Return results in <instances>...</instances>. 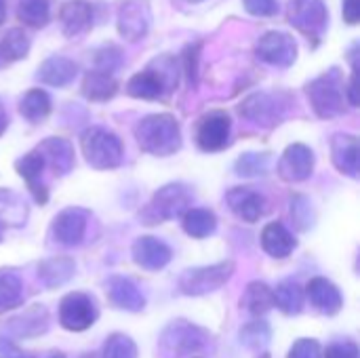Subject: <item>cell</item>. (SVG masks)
I'll return each instance as SVG.
<instances>
[{
  "instance_id": "4dcf8cb0",
  "label": "cell",
  "mask_w": 360,
  "mask_h": 358,
  "mask_svg": "<svg viewBox=\"0 0 360 358\" xmlns=\"http://www.w3.org/2000/svg\"><path fill=\"white\" fill-rule=\"evenodd\" d=\"M127 93L135 99H148V101H154V99H160L165 95V89L162 84L158 82V78L152 74V72H139L135 74L129 84H127Z\"/></svg>"
},
{
  "instance_id": "7c38bea8",
  "label": "cell",
  "mask_w": 360,
  "mask_h": 358,
  "mask_svg": "<svg viewBox=\"0 0 360 358\" xmlns=\"http://www.w3.org/2000/svg\"><path fill=\"white\" fill-rule=\"evenodd\" d=\"M86 222H89V213L84 209H63L51 226V234L53 238L63 245V247H76L82 243L84 234H86Z\"/></svg>"
},
{
  "instance_id": "d590c367",
  "label": "cell",
  "mask_w": 360,
  "mask_h": 358,
  "mask_svg": "<svg viewBox=\"0 0 360 358\" xmlns=\"http://www.w3.org/2000/svg\"><path fill=\"white\" fill-rule=\"evenodd\" d=\"M30 51V36L23 32V27H13L4 34L0 42V55L6 61H17L23 59Z\"/></svg>"
},
{
  "instance_id": "d6986e66",
  "label": "cell",
  "mask_w": 360,
  "mask_h": 358,
  "mask_svg": "<svg viewBox=\"0 0 360 358\" xmlns=\"http://www.w3.org/2000/svg\"><path fill=\"white\" fill-rule=\"evenodd\" d=\"M15 169H17L19 177L25 179V184H27L34 200L40 203V205H44L49 200V188H46V184L42 179V173H44V160H42V156L34 150V152L21 156L15 162Z\"/></svg>"
},
{
  "instance_id": "c3c4849f",
  "label": "cell",
  "mask_w": 360,
  "mask_h": 358,
  "mask_svg": "<svg viewBox=\"0 0 360 358\" xmlns=\"http://www.w3.org/2000/svg\"><path fill=\"white\" fill-rule=\"evenodd\" d=\"M348 101L350 106H359L360 97H359V72H356V65H354V72H352V78H350V87H348Z\"/></svg>"
},
{
  "instance_id": "74e56055",
  "label": "cell",
  "mask_w": 360,
  "mask_h": 358,
  "mask_svg": "<svg viewBox=\"0 0 360 358\" xmlns=\"http://www.w3.org/2000/svg\"><path fill=\"white\" fill-rule=\"evenodd\" d=\"M266 171H268V156L266 154L249 152L236 160V173L243 177H259V175H266Z\"/></svg>"
},
{
  "instance_id": "60d3db41",
  "label": "cell",
  "mask_w": 360,
  "mask_h": 358,
  "mask_svg": "<svg viewBox=\"0 0 360 358\" xmlns=\"http://www.w3.org/2000/svg\"><path fill=\"white\" fill-rule=\"evenodd\" d=\"M289 358H323V348L316 340L302 338L293 344Z\"/></svg>"
},
{
  "instance_id": "f907efd6",
  "label": "cell",
  "mask_w": 360,
  "mask_h": 358,
  "mask_svg": "<svg viewBox=\"0 0 360 358\" xmlns=\"http://www.w3.org/2000/svg\"><path fill=\"white\" fill-rule=\"evenodd\" d=\"M6 124H8V122H6V118H4V114H0V135L4 133V129H6Z\"/></svg>"
},
{
  "instance_id": "ffe728a7",
  "label": "cell",
  "mask_w": 360,
  "mask_h": 358,
  "mask_svg": "<svg viewBox=\"0 0 360 358\" xmlns=\"http://www.w3.org/2000/svg\"><path fill=\"white\" fill-rule=\"evenodd\" d=\"M108 300L114 308L127 312H141L146 306V298L141 295L139 287L124 276H112L108 281Z\"/></svg>"
},
{
  "instance_id": "1f68e13d",
  "label": "cell",
  "mask_w": 360,
  "mask_h": 358,
  "mask_svg": "<svg viewBox=\"0 0 360 358\" xmlns=\"http://www.w3.org/2000/svg\"><path fill=\"white\" fill-rule=\"evenodd\" d=\"M17 17L27 27H44L51 19L49 0H19Z\"/></svg>"
},
{
  "instance_id": "11a10c76",
  "label": "cell",
  "mask_w": 360,
  "mask_h": 358,
  "mask_svg": "<svg viewBox=\"0 0 360 358\" xmlns=\"http://www.w3.org/2000/svg\"><path fill=\"white\" fill-rule=\"evenodd\" d=\"M188 2H202V0H188Z\"/></svg>"
},
{
  "instance_id": "2e32d148",
  "label": "cell",
  "mask_w": 360,
  "mask_h": 358,
  "mask_svg": "<svg viewBox=\"0 0 360 358\" xmlns=\"http://www.w3.org/2000/svg\"><path fill=\"white\" fill-rule=\"evenodd\" d=\"M331 158L340 173L356 179L360 175V143L356 135L340 133L331 141Z\"/></svg>"
},
{
  "instance_id": "7402d4cb",
  "label": "cell",
  "mask_w": 360,
  "mask_h": 358,
  "mask_svg": "<svg viewBox=\"0 0 360 358\" xmlns=\"http://www.w3.org/2000/svg\"><path fill=\"white\" fill-rule=\"evenodd\" d=\"M59 19H61L63 34L68 38H76V36L84 34L91 27V23H93V8L84 0H72V2H65L61 6Z\"/></svg>"
},
{
  "instance_id": "7dc6e473",
  "label": "cell",
  "mask_w": 360,
  "mask_h": 358,
  "mask_svg": "<svg viewBox=\"0 0 360 358\" xmlns=\"http://www.w3.org/2000/svg\"><path fill=\"white\" fill-rule=\"evenodd\" d=\"M344 19L354 25L360 19V0H344Z\"/></svg>"
},
{
  "instance_id": "44dd1931",
  "label": "cell",
  "mask_w": 360,
  "mask_h": 358,
  "mask_svg": "<svg viewBox=\"0 0 360 358\" xmlns=\"http://www.w3.org/2000/svg\"><path fill=\"white\" fill-rule=\"evenodd\" d=\"M306 293H308L312 306H314L319 312L327 314V317L338 314V312L342 310V306H344V298H342L340 289H338L331 281H327V279H323V276L312 279V281L308 283V287H306Z\"/></svg>"
},
{
  "instance_id": "f6af8a7d",
  "label": "cell",
  "mask_w": 360,
  "mask_h": 358,
  "mask_svg": "<svg viewBox=\"0 0 360 358\" xmlns=\"http://www.w3.org/2000/svg\"><path fill=\"white\" fill-rule=\"evenodd\" d=\"M323 358H360L359 346L354 342H338L327 348Z\"/></svg>"
},
{
  "instance_id": "3957f363",
  "label": "cell",
  "mask_w": 360,
  "mask_h": 358,
  "mask_svg": "<svg viewBox=\"0 0 360 358\" xmlns=\"http://www.w3.org/2000/svg\"><path fill=\"white\" fill-rule=\"evenodd\" d=\"M188 209H192L190 188L184 184H167L152 196L141 217L146 219V224H160L175 217H184Z\"/></svg>"
},
{
  "instance_id": "e0dca14e",
  "label": "cell",
  "mask_w": 360,
  "mask_h": 358,
  "mask_svg": "<svg viewBox=\"0 0 360 358\" xmlns=\"http://www.w3.org/2000/svg\"><path fill=\"white\" fill-rule=\"evenodd\" d=\"M150 30V13L141 2H124L118 13V32L124 40L137 42Z\"/></svg>"
},
{
  "instance_id": "9c48e42d",
  "label": "cell",
  "mask_w": 360,
  "mask_h": 358,
  "mask_svg": "<svg viewBox=\"0 0 360 358\" xmlns=\"http://www.w3.org/2000/svg\"><path fill=\"white\" fill-rule=\"evenodd\" d=\"M232 120L226 112L215 110L202 116L196 129V143L202 152H219L230 143Z\"/></svg>"
},
{
  "instance_id": "f1b7e54d",
  "label": "cell",
  "mask_w": 360,
  "mask_h": 358,
  "mask_svg": "<svg viewBox=\"0 0 360 358\" xmlns=\"http://www.w3.org/2000/svg\"><path fill=\"white\" fill-rule=\"evenodd\" d=\"M184 230L192 238H207L217 230V217L209 209H188L181 217Z\"/></svg>"
},
{
  "instance_id": "ac0fdd59",
  "label": "cell",
  "mask_w": 360,
  "mask_h": 358,
  "mask_svg": "<svg viewBox=\"0 0 360 358\" xmlns=\"http://www.w3.org/2000/svg\"><path fill=\"white\" fill-rule=\"evenodd\" d=\"M36 152L42 156L44 167H51L55 175H68L74 169V148L63 137H49L44 139Z\"/></svg>"
},
{
  "instance_id": "f546056e",
  "label": "cell",
  "mask_w": 360,
  "mask_h": 358,
  "mask_svg": "<svg viewBox=\"0 0 360 358\" xmlns=\"http://www.w3.org/2000/svg\"><path fill=\"white\" fill-rule=\"evenodd\" d=\"M19 112L30 122H42L51 114V97L42 89H32L21 97Z\"/></svg>"
},
{
  "instance_id": "d4e9b609",
  "label": "cell",
  "mask_w": 360,
  "mask_h": 358,
  "mask_svg": "<svg viewBox=\"0 0 360 358\" xmlns=\"http://www.w3.org/2000/svg\"><path fill=\"white\" fill-rule=\"evenodd\" d=\"M74 270H76L74 260H70V257H51V260H44L38 266V279L46 289H55V287L65 285L74 276Z\"/></svg>"
},
{
  "instance_id": "836d02e7",
  "label": "cell",
  "mask_w": 360,
  "mask_h": 358,
  "mask_svg": "<svg viewBox=\"0 0 360 358\" xmlns=\"http://www.w3.org/2000/svg\"><path fill=\"white\" fill-rule=\"evenodd\" d=\"M23 304V285L17 274L0 270V312L13 310Z\"/></svg>"
},
{
  "instance_id": "ab89813d",
  "label": "cell",
  "mask_w": 360,
  "mask_h": 358,
  "mask_svg": "<svg viewBox=\"0 0 360 358\" xmlns=\"http://www.w3.org/2000/svg\"><path fill=\"white\" fill-rule=\"evenodd\" d=\"M291 215H293L295 226L300 230H308L314 224L312 207H310V203L304 196H293V200H291Z\"/></svg>"
},
{
  "instance_id": "681fc988",
  "label": "cell",
  "mask_w": 360,
  "mask_h": 358,
  "mask_svg": "<svg viewBox=\"0 0 360 358\" xmlns=\"http://www.w3.org/2000/svg\"><path fill=\"white\" fill-rule=\"evenodd\" d=\"M6 19V0H0V25L4 23Z\"/></svg>"
},
{
  "instance_id": "8d00e7d4",
  "label": "cell",
  "mask_w": 360,
  "mask_h": 358,
  "mask_svg": "<svg viewBox=\"0 0 360 358\" xmlns=\"http://www.w3.org/2000/svg\"><path fill=\"white\" fill-rule=\"evenodd\" d=\"M101 358H137V346L129 335L114 333L108 338Z\"/></svg>"
},
{
  "instance_id": "816d5d0a",
  "label": "cell",
  "mask_w": 360,
  "mask_h": 358,
  "mask_svg": "<svg viewBox=\"0 0 360 358\" xmlns=\"http://www.w3.org/2000/svg\"><path fill=\"white\" fill-rule=\"evenodd\" d=\"M49 358H65V357H63L61 352H51V354H49Z\"/></svg>"
},
{
  "instance_id": "db71d44e",
  "label": "cell",
  "mask_w": 360,
  "mask_h": 358,
  "mask_svg": "<svg viewBox=\"0 0 360 358\" xmlns=\"http://www.w3.org/2000/svg\"><path fill=\"white\" fill-rule=\"evenodd\" d=\"M2 230H4V228H2V226H0V241H2Z\"/></svg>"
},
{
  "instance_id": "e575fe53",
  "label": "cell",
  "mask_w": 360,
  "mask_h": 358,
  "mask_svg": "<svg viewBox=\"0 0 360 358\" xmlns=\"http://www.w3.org/2000/svg\"><path fill=\"white\" fill-rule=\"evenodd\" d=\"M27 209L21 198L8 190H0V226H21L25 222Z\"/></svg>"
},
{
  "instance_id": "5b68a950",
  "label": "cell",
  "mask_w": 360,
  "mask_h": 358,
  "mask_svg": "<svg viewBox=\"0 0 360 358\" xmlns=\"http://www.w3.org/2000/svg\"><path fill=\"white\" fill-rule=\"evenodd\" d=\"M335 76L338 72L325 74L312 80L306 89L312 110L316 112L319 118H335L344 112V93Z\"/></svg>"
},
{
  "instance_id": "ba28073f",
  "label": "cell",
  "mask_w": 360,
  "mask_h": 358,
  "mask_svg": "<svg viewBox=\"0 0 360 358\" xmlns=\"http://www.w3.org/2000/svg\"><path fill=\"white\" fill-rule=\"evenodd\" d=\"M255 55L268 65L289 68L297 59V42L285 32H268L259 38Z\"/></svg>"
},
{
  "instance_id": "4fadbf2b",
  "label": "cell",
  "mask_w": 360,
  "mask_h": 358,
  "mask_svg": "<svg viewBox=\"0 0 360 358\" xmlns=\"http://www.w3.org/2000/svg\"><path fill=\"white\" fill-rule=\"evenodd\" d=\"M240 114L255 124L274 127L283 118V103L278 101V97H274L270 93H255L243 101Z\"/></svg>"
},
{
  "instance_id": "d6a6232c",
  "label": "cell",
  "mask_w": 360,
  "mask_h": 358,
  "mask_svg": "<svg viewBox=\"0 0 360 358\" xmlns=\"http://www.w3.org/2000/svg\"><path fill=\"white\" fill-rule=\"evenodd\" d=\"M148 72H152L158 82L162 84L165 89V95L175 91L177 89V82H179V63L175 57L171 55H160L156 57L150 65H148Z\"/></svg>"
},
{
  "instance_id": "4316f807",
  "label": "cell",
  "mask_w": 360,
  "mask_h": 358,
  "mask_svg": "<svg viewBox=\"0 0 360 358\" xmlns=\"http://www.w3.org/2000/svg\"><path fill=\"white\" fill-rule=\"evenodd\" d=\"M272 293H274V306L283 314L293 317V314L302 312V308H304V289L293 279H287V281L278 283V287L272 289Z\"/></svg>"
},
{
  "instance_id": "cb8c5ba5",
  "label": "cell",
  "mask_w": 360,
  "mask_h": 358,
  "mask_svg": "<svg viewBox=\"0 0 360 358\" xmlns=\"http://www.w3.org/2000/svg\"><path fill=\"white\" fill-rule=\"evenodd\" d=\"M76 74L78 68L68 57H49L38 70V78L51 87H65L76 78Z\"/></svg>"
},
{
  "instance_id": "7a4b0ae2",
  "label": "cell",
  "mask_w": 360,
  "mask_h": 358,
  "mask_svg": "<svg viewBox=\"0 0 360 358\" xmlns=\"http://www.w3.org/2000/svg\"><path fill=\"white\" fill-rule=\"evenodd\" d=\"M80 150L84 160L97 171H110L122 162V141L108 129L91 127L80 135Z\"/></svg>"
},
{
  "instance_id": "603a6c76",
  "label": "cell",
  "mask_w": 360,
  "mask_h": 358,
  "mask_svg": "<svg viewBox=\"0 0 360 358\" xmlns=\"http://www.w3.org/2000/svg\"><path fill=\"white\" fill-rule=\"evenodd\" d=\"M262 247L268 255H272L276 260H285L295 251L297 241L281 222H272L262 232Z\"/></svg>"
},
{
  "instance_id": "8992f818",
  "label": "cell",
  "mask_w": 360,
  "mask_h": 358,
  "mask_svg": "<svg viewBox=\"0 0 360 358\" xmlns=\"http://www.w3.org/2000/svg\"><path fill=\"white\" fill-rule=\"evenodd\" d=\"M287 17L295 30L314 40L321 38L329 21L327 4L323 0H291Z\"/></svg>"
},
{
  "instance_id": "ee69618b",
  "label": "cell",
  "mask_w": 360,
  "mask_h": 358,
  "mask_svg": "<svg viewBox=\"0 0 360 358\" xmlns=\"http://www.w3.org/2000/svg\"><path fill=\"white\" fill-rule=\"evenodd\" d=\"M245 8L257 17H272L278 13V0H243Z\"/></svg>"
},
{
  "instance_id": "83f0119b",
  "label": "cell",
  "mask_w": 360,
  "mask_h": 358,
  "mask_svg": "<svg viewBox=\"0 0 360 358\" xmlns=\"http://www.w3.org/2000/svg\"><path fill=\"white\" fill-rule=\"evenodd\" d=\"M240 304L245 306V310L251 317H257L259 319V317L268 314L274 308V293H272V289L266 283L255 281V283H249V287H247Z\"/></svg>"
},
{
  "instance_id": "f35d334b",
  "label": "cell",
  "mask_w": 360,
  "mask_h": 358,
  "mask_svg": "<svg viewBox=\"0 0 360 358\" xmlns=\"http://www.w3.org/2000/svg\"><path fill=\"white\" fill-rule=\"evenodd\" d=\"M270 340V327L264 323V321H255V323H249L243 331H240V342L247 346V348H264Z\"/></svg>"
},
{
  "instance_id": "9a60e30c",
  "label": "cell",
  "mask_w": 360,
  "mask_h": 358,
  "mask_svg": "<svg viewBox=\"0 0 360 358\" xmlns=\"http://www.w3.org/2000/svg\"><path fill=\"white\" fill-rule=\"evenodd\" d=\"M226 203L230 211L247 224L259 222L266 213V198L251 188H232L226 194Z\"/></svg>"
},
{
  "instance_id": "b9f144b4",
  "label": "cell",
  "mask_w": 360,
  "mask_h": 358,
  "mask_svg": "<svg viewBox=\"0 0 360 358\" xmlns=\"http://www.w3.org/2000/svg\"><path fill=\"white\" fill-rule=\"evenodd\" d=\"M97 61V70L99 72H108L112 74L118 65H120V51L114 49V46H108V49H101L95 57Z\"/></svg>"
},
{
  "instance_id": "6da1fadb",
  "label": "cell",
  "mask_w": 360,
  "mask_h": 358,
  "mask_svg": "<svg viewBox=\"0 0 360 358\" xmlns=\"http://www.w3.org/2000/svg\"><path fill=\"white\" fill-rule=\"evenodd\" d=\"M137 143L152 156H171L181 148V129L171 114H152L139 120L135 127Z\"/></svg>"
},
{
  "instance_id": "7bdbcfd3",
  "label": "cell",
  "mask_w": 360,
  "mask_h": 358,
  "mask_svg": "<svg viewBox=\"0 0 360 358\" xmlns=\"http://www.w3.org/2000/svg\"><path fill=\"white\" fill-rule=\"evenodd\" d=\"M198 53H200V44H190L184 51V68L190 84H196L198 80Z\"/></svg>"
},
{
  "instance_id": "277c9868",
  "label": "cell",
  "mask_w": 360,
  "mask_h": 358,
  "mask_svg": "<svg viewBox=\"0 0 360 358\" xmlns=\"http://www.w3.org/2000/svg\"><path fill=\"white\" fill-rule=\"evenodd\" d=\"M232 274H234V264L232 262H219V264H213V266L186 270L179 276L177 285H179V291L184 295L198 298V295H207V293H213V291L221 289L230 281Z\"/></svg>"
},
{
  "instance_id": "5bb4252c",
  "label": "cell",
  "mask_w": 360,
  "mask_h": 358,
  "mask_svg": "<svg viewBox=\"0 0 360 358\" xmlns=\"http://www.w3.org/2000/svg\"><path fill=\"white\" fill-rule=\"evenodd\" d=\"M131 253H133V262L139 268L150 270V272L162 270L171 262V257H173L169 245H165L162 241H158L154 236H139L133 243Z\"/></svg>"
},
{
  "instance_id": "484cf974",
  "label": "cell",
  "mask_w": 360,
  "mask_h": 358,
  "mask_svg": "<svg viewBox=\"0 0 360 358\" xmlns=\"http://www.w3.org/2000/svg\"><path fill=\"white\" fill-rule=\"evenodd\" d=\"M118 93V82L112 74L108 72H86L84 80H82V95L89 101H108Z\"/></svg>"
},
{
  "instance_id": "30bf717a",
  "label": "cell",
  "mask_w": 360,
  "mask_h": 358,
  "mask_svg": "<svg viewBox=\"0 0 360 358\" xmlns=\"http://www.w3.org/2000/svg\"><path fill=\"white\" fill-rule=\"evenodd\" d=\"M205 342H207V333L186 321H177L169 325L162 333V350L173 358L196 352Z\"/></svg>"
},
{
  "instance_id": "52a82bcc",
  "label": "cell",
  "mask_w": 360,
  "mask_h": 358,
  "mask_svg": "<svg viewBox=\"0 0 360 358\" xmlns=\"http://www.w3.org/2000/svg\"><path fill=\"white\" fill-rule=\"evenodd\" d=\"M97 321V306L84 293H68L59 304V323L63 329L80 333Z\"/></svg>"
},
{
  "instance_id": "bcb514c9",
  "label": "cell",
  "mask_w": 360,
  "mask_h": 358,
  "mask_svg": "<svg viewBox=\"0 0 360 358\" xmlns=\"http://www.w3.org/2000/svg\"><path fill=\"white\" fill-rule=\"evenodd\" d=\"M0 358H36L34 354L23 352L19 346H15L11 340L0 338Z\"/></svg>"
},
{
  "instance_id": "f5cc1de1",
  "label": "cell",
  "mask_w": 360,
  "mask_h": 358,
  "mask_svg": "<svg viewBox=\"0 0 360 358\" xmlns=\"http://www.w3.org/2000/svg\"><path fill=\"white\" fill-rule=\"evenodd\" d=\"M82 358H99V357H97V354H84Z\"/></svg>"
},
{
  "instance_id": "8fae6325",
  "label": "cell",
  "mask_w": 360,
  "mask_h": 358,
  "mask_svg": "<svg viewBox=\"0 0 360 358\" xmlns=\"http://www.w3.org/2000/svg\"><path fill=\"white\" fill-rule=\"evenodd\" d=\"M312 171H314V152L304 143L289 146L278 160V175L289 184L306 181L312 175Z\"/></svg>"
}]
</instances>
